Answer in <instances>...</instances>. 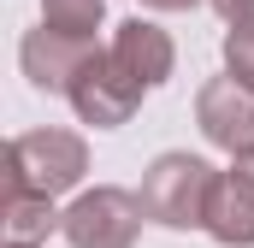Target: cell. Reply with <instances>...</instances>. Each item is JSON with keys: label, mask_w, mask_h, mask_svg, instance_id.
Wrapping results in <instances>:
<instances>
[{"label": "cell", "mask_w": 254, "mask_h": 248, "mask_svg": "<svg viewBox=\"0 0 254 248\" xmlns=\"http://www.w3.org/2000/svg\"><path fill=\"white\" fill-rule=\"evenodd\" d=\"M142 95H148V89L130 77L125 65L113 60L107 48H95V60L77 71V83H71L65 101H71V113L89 124V130H119V124H130V113L142 107Z\"/></svg>", "instance_id": "4"}, {"label": "cell", "mask_w": 254, "mask_h": 248, "mask_svg": "<svg viewBox=\"0 0 254 248\" xmlns=\"http://www.w3.org/2000/svg\"><path fill=\"white\" fill-rule=\"evenodd\" d=\"M89 172V142L77 130H24L6 148V189H42V195H65L83 184Z\"/></svg>", "instance_id": "2"}, {"label": "cell", "mask_w": 254, "mask_h": 248, "mask_svg": "<svg viewBox=\"0 0 254 248\" xmlns=\"http://www.w3.org/2000/svg\"><path fill=\"white\" fill-rule=\"evenodd\" d=\"M213 184H219V172L201 154H160L142 172L136 195H142V207H148L154 225H166V231H207Z\"/></svg>", "instance_id": "1"}, {"label": "cell", "mask_w": 254, "mask_h": 248, "mask_svg": "<svg viewBox=\"0 0 254 248\" xmlns=\"http://www.w3.org/2000/svg\"><path fill=\"white\" fill-rule=\"evenodd\" d=\"M207 237L219 248H254V154H231V166L219 172Z\"/></svg>", "instance_id": "7"}, {"label": "cell", "mask_w": 254, "mask_h": 248, "mask_svg": "<svg viewBox=\"0 0 254 248\" xmlns=\"http://www.w3.org/2000/svg\"><path fill=\"white\" fill-rule=\"evenodd\" d=\"M195 124L219 154H254V89L243 77H207L195 95Z\"/></svg>", "instance_id": "5"}, {"label": "cell", "mask_w": 254, "mask_h": 248, "mask_svg": "<svg viewBox=\"0 0 254 248\" xmlns=\"http://www.w3.org/2000/svg\"><path fill=\"white\" fill-rule=\"evenodd\" d=\"M65 213H54V195L42 189H6V248H42L54 231H60Z\"/></svg>", "instance_id": "9"}, {"label": "cell", "mask_w": 254, "mask_h": 248, "mask_svg": "<svg viewBox=\"0 0 254 248\" xmlns=\"http://www.w3.org/2000/svg\"><path fill=\"white\" fill-rule=\"evenodd\" d=\"M225 71L243 77V83L254 89V24H243V30L225 36Z\"/></svg>", "instance_id": "11"}, {"label": "cell", "mask_w": 254, "mask_h": 248, "mask_svg": "<svg viewBox=\"0 0 254 248\" xmlns=\"http://www.w3.org/2000/svg\"><path fill=\"white\" fill-rule=\"evenodd\" d=\"M142 6H148V12H195L201 0H142Z\"/></svg>", "instance_id": "13"}, {"label": "cell", "mask_w": 254, "mask_h": 248, "mask_svg": "<svg viewBox=\"0 0 254 248\" xmlns=\"http://www.w3.org/2000/svg\"><path fill=\"white\" fill-rule=\"evenodd\" d=\"M142 219H148L142 195L101 184V189H83V195L65 207L60 237H65L71 248H136V237H142Z\"/></svg>", "instance_id": "3"}, {"label": "cell", "mask_w": 254, "mask_h": 248, "mask_svg": "<svg viewBox=\"0 0 254 248\" xmlns=\"http://www.w3.org/2000/svg\"><path fill=\"white\" fill-rule=\"evenodd\" d=\"M107 54L125 65V71L142 83V89H160V83L172 77V65H178V48H172V36H166L160 24H148V18H125V24L113 30Z\"/></svg>", "instance_id": "8"}, {"label": "cell", "mask_w": 254, "mask_h": 248, "mask_svg": "<svg viewBox=\"0 0 254 248\" xmlns=\"http://www.w3.org/2000/svg\"><path fill=\"white\" fill-rule=\"evenodd\" d=\"M101 18H107V0H42V24L65 30V36H83V42H95Z\"/></svg>", "instance_id": "10"}, {"label": "cell", "mask_w": 254, "mask_h": 248, "mask_svg": "<svg viewBox=\"0 0 254 248\" xmlns=\"http://www.w3.org/2000/svg\"><path fill=\"white\" fill-rule=\"evenodd\" d=\"M207 6H213V12H219V18H225L231 30H243V24H254V0H207Z\"/></svg>", "instance_id": "12"}, {"label": "cell", "mask_w": 254, "mask_h": 248, "mask_svg": "<svg viewBox=\"0 0 254 248\" xmlns=\"http://www.w3.org/2000/svg\"><path fill=\"white\" fill-rule=\"evenodd\" d=\"M89 60H95V42L65 36V30H48V24L18 42V65H24V77H30L42 95H71L77 71H83Z\"/></svg>", "instance_id": "6"}]
</instances>
